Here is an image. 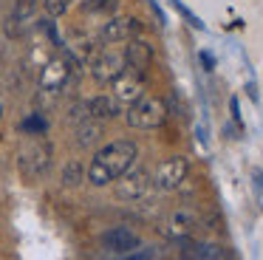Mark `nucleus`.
Segmentation results:
<instances>
[{
    "mask_svg": "<svg viewBox=\"0 0 263 260\" xmlns=\"http://www.w3.org/2000/svg\"><path fill=\"white\" fill-rule=\"evenodd\" d=\"M139 156V147L136 141L130 139H116L110 144H105L102 150H97L93 161L88 164V181L93 187H105L110 181H116L119 175H125L127 170L133 167Z\"/></svg>",
    "mask_w": 263,
    "mask_h": 260,
    "instance_id": "nucleus-1",
    "label": "nucleus"
},
{
    "mask_svg": "<svg viewBox=\"0 0 263 260\" xmlns=\"http://www.w3.org/2000/svg\"><path fill=\"white\" fill-rule=\"evenodd\" d=\"M127 124L136 130H153L159 127V124H164L167 119V105L164 99H159V96H142L139 102H133V105H127Z\"/></svg>",
    "mask_w": 263,
    "mask_h": 260,
    "instance_id": "nucleus-2",
    "label": "nucleus"
},
{
    "mask_svg": "<svg viewBox=\"0 0 263 260\" xmlns=\"http://www.w3.org/2000/svg\"><path fill=\"white\" fill-rule=\"evenodd\" d=\"M51 167V144L46 141H31L20 150V173L26 181H37Z\"/></svg>",
    "mask_w": 263,
    "mask_h": 260,
    "instance_id": "nucleus-3",
    "label": "nucleus"
},
{
    "mask_svg": "<svg viewBox=\"0 0 263 260\" xmlns=\"http://www.w3.org/2000/svg\"><path fill=\"white\" fill-rule=\"evenodd\" d=\"M153 190V178L147 170H127L116 178V198L119 201H139Z\"/></svg>",
    "mask_w": 263,
    "mask_h": 260,
    "instance_id": "nucleus-4",
    "label": "nucleus"
},
{
    "mask_svg": "<svg viewBox=\"0 0 263 260\" xmlns=\"http://www.w3.org/2000/svg\"><path fill=\"white\" fill-rule=\"evenodd\" d=\"M125 54L122 51H99L97 57L91 60V73L97 82H114L122 71H125Z\"/></svg>",
    "mask_w": 263,
    "mask_h": 260,
    "instance_id": "nucleus-5",
    "label": "nucleus"
},
{
    "mask_svg": "<svg viewBox=\"0 0 263 260\" xmlns=\"http://www.w3.org/2000/svg\"><path fill=\"white\" fill-rule=\"evenodd\" d=\"M187 173H190L187 158L170 156L159 164V170H156V187H159V190H176V187H181V181L187 178Z\"/></svg>",
    "mask_w": 263,
    "mask_h": 260,
    "instance_id": "nucleus-6",
    "label": "nucleus"
},
{
    "mask_svg": "<svg viewBox=\"0 0 263 260\" xmlns=\"http://www.w3.org/2000/svg\"><path fill=\"white\" fill-rule=\"evenodd\" d=\"M110 90H114V99L119 102V105H133V102H139L144 96V79L125 68V71L110 82Z\"/></svg>",
    "mask_w": 263,
    "mask_h": 260,
    "instance_id": "nucleus-7",
    "label": "nucleus"
},
{
    "mask_svg": "<svg viewBox=\"0 0 263 260\" xmlns=\"http://www.w3.org/2000/svg\"><path fill=\"white\" fill-rule=\"evenodd\" d=\"M195 226H198V215H195L193 209H187V207L173 209V212L167 215V220H164V232L170 237H176V240L190 237L195 232Z\"/></svg>",
    "mask_w": 263,
    "mask_h": 260,
    "instance_id": "nucleus-8",
    "label": "nucleus"
},
{
    "mask_svg": "<svg viewBox=\"0 0 263 260\" xmlns=\"http://www.w3.org/2000/svg\"><path fill=\"white\" fill-rule=\"evenodd\" d=\"M68 79H71L68 60L57 57V60H48L46 68H43V73H40V88L48 90V94H57V90H63L65 85H68Z\"/></svg>",
    "mask_w": 263,
    "mask_h": 260,
    "instance_id": "nucleus-9",
    "label": "nucleus"
},
{
    "mask_svg": "<svg viewBox=\"0 0 263 260\" xmlns=\"http://www.w3.org/2000/svg\"><path fill=\"white\" fill-rule=\"evenodd\" d=\"M122 54H125V65L130 68L133 73H139V77L147 71L150 60H153V48H150V43H144V40H139V37L127 40V45H125Z\"/></svg>",
    "mask_w": 263,
    "mask_h": 260,
    "instance_id": "nucleus-10",
    "label": "nucleus"
},
{
    "mask_svg": "<svg viewBox=\"0 0 263 260\" xmlns=\"http://www.w3.org/2000/svg\"><path fill=\"white\" fill-rule=\"evenodd\" d=\"M139 34V20L136 17H114L105 23L102 28V40L105 43H127Z\"/></svg>",
    "mask_w": 263,
    "mask_h": 260,
    "instance_id": "nucleus-11",
    "label": "nucleus"
},
{
    "mask_svg": "<svg viewBox=\"0 0 263 260\" xmlns=\"http://www.w3.org/2000/svg\"><path fill=\"white\" fill-rule=\"evenodd\" d=\"M102 243H105V249H108V252L127 254V252H133V249L139 246V237H136V232L125 229V226H116V229L105 232Z\"/></svg>",
    "mask_w": 263,
    "mask_h": 260,
    "instance_id": "nucleus-12",
    "label": "nucleus"
},
{
    "mask_svg": "<svg viewBox=\"0 0 263 260\" xmlns=\"http://www.w3.org/2000/svg\"><path fill=\"white\" fill-rule=\"evenodd\" d=\"M85 105H88V119H93V122H108V119L119 116V102L114 96H105V94L93 96Z\"/></svg>",
    "mask_w": 263,
    "mask_h": 260,
    "instance_id": "nucleus-13",
    "label": "nucleus"
},
{
    "mask_svg": "<svg viewBox=\"0 0 263 260\" xmlns=\"http://www.w3.org/2000/svg\"><path fill=\"white\" fill-rule=\"evenodd\" d=\"M99 136H102V122H93V119H85V122H80V127H77V144L80 147H91L99 141Z\"/></svg>",
    "mask_w": 263,
    "mask_h": 260,
    "instance_id": "nucleus-14",
    "label": "nucleus"
},
{
    "mask_svg": "<svg viewBox=\"0 0 263 260\" xmlns=\"http://www.w3.org/2000/svg\"><path fill=\"white\" fill-rule=\"evenodd\" d=\"M82 175H85V167L74 158V161H68V164H65V170H63V184L65 187H80L82 184Z\"/></svg>",
    "mask_w": 263,
    "mask_h": 260,
    "instance_id": "nucleus-15",
    "label": "nucleus"
},
{
    "mask_svg": "<svg viewBox=\"0 0 263 260\" xmlns=\"http://www.w3.org/2000/svg\"><path fill=\"white\" fill-rule=\"evenodd\" d=\"M71 0H46V11L48 17H63L65 11H68Z\"/></svg>",
    "mask_w": 263,
    "mask_h": 260,
    "instance_id": "nucleus-16",
    "label": "nucleus"
},
{
    "mask_svg": "<svg viewBox=\"0 0 263 260\" xmlns=\"http://www.w3.org/2000/svg\"><path fill=\"white\" fill-rule=\"evenodd\" d=\"M204 260H229V254H227V249H221V246L204 243Z\"/></svg>",
    "mask_w": 263,
    "mask_h": 260,
    "instance_id": "nucleus-17",
    "label": "nucleus"
},
{
    "mask_svg": "<svg viewBox=\"0 0 263 260\" xmlns=\"http://www.w3.org/2000/svg\"><path fill=\"white\" fill-rule=\"evenodd\" d=\"M114 3H116V0H88L85 9L88 11H110V9H114Z\"/></svg>",
    "mask_w": 263,
    "mask_h": 260,
    "instance_id": "nucleus-18",
    "label": "nucleus"
},
{
    "mask_svg": "<svg viewBox=\"0 0 263 260\" xmlns=\"http://www.w3.org/2000/svg\"><path fill=\"white\" fill-rule=\"evenodd\" d=\"M23 127L29 130V133H43V130H46V122H43L40 116H31V119H26Z\"/></svg>",
    "mask_w": 263,
    "mask_h": 260,
    "instance_id": "nucleus-19",
    "label": "nucleus"
},
{
    "mask_svg": "<svg viewBox=\"0 0 263 260\" xmlns=\"http://www.w3.org/2000/svg\"><path fill=\"white\" fill-rule=\"evenodd\" d=\"M252 184H255V195L260 198V190H263V173L260 170H252Z\"/></svg>",
    "mask_w": 263,
    "mask_h": 260,
    "instance_id": "nucleus-20",
    "label": "nucleus"
},
{
    "mask_svg": "<svg viewBox=\"0 0 263 260\" xmlns=\"http://www.w3.org/2000/svg\"><path fill=\"white\" fill-rule=\"evenodd\" d=\"M147 257H153V252H150V249H144V252H136V254H127L125 260H147Z\"/></svg>",
    "mask_w": 263,
    "mask_h": 260,
    "instance_id": "nucleus-21",
    "label": "nucleus"
},
{
    "mask_svg": "<svg viewBox=\"0 0 263 260\" xmlns=\"http://www.w3.org/2000/svg\"><path fill=\"white\" fill-rule=\"evenodd\" d=\"M3 113H6V105H3V99H0V119H3Z\"/></svg>",
    "mask_w": 263,
    "mask_h": 260,
    "instance_id": "nucleus-22",
    "label": "nucleus"
}]
</instances>
